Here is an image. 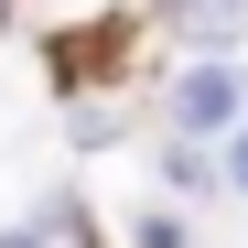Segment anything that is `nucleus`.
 I'll use <instances>...</instances> for the list:
<instances>
[{
	"mask_svg": "<svg viewBox=\"0 0 248 248\" xmlns=\"http://www.w3.org/2000/svg\"><path fill=\"white\" fill-rule=\"evenodd\" d=\"M227 108H237L227 76H184V119H227Z\"/></svg>",
	"mask_w": 248,
	"mask_h": 248,
	"instance_id": "1",
	"label": "nucleus"
},
{
	"mask_svg": "<svg viewBox=\"0 0 248 248\" xmlns=\"http://www.w3.org/2000/svg\"><path fill=\"white\" fill-rule=\"evenodd\" d=\"M227 173H237V194H248V140H237V162H227Z\"/></svg>",
	"mask_w": 248,
	"mask_h": 248,
	"instance_id": "2",
	"label": "nucleus"
}]
</instances>
